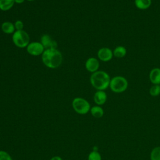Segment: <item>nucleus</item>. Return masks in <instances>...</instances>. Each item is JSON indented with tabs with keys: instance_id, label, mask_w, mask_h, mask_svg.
I'll use <instances>...</instances> for the list:
<instances>
[{
	"instance_id": "f257e3e1",
	"label": "nucleus",
	"mask_w": 160,
	"mask_h": 160,
	"mask_svg": "<svg viewBox=\"0 0 160 160\" xmlns=\"http://www.w3.org/2000/svg\"><path fill=\"white\" fill-rule=\"evenodd\" d=\"M43 64L50 69L59 68L62 62V55L58 49H45L41 55Z\"/></svg>"
},
{
	"instance_id": "1a4fd4ad",
	"label": "nucleus",
	"mask_w": 160,
	"mask_h": 160,
	"mask_svg": "<svg viewBox=\"0 0 160 160\" xmlns=\"http://www.w3.org/2000/svg\"><path fill=\"white\" fill-rule=\"evenodd\" d=\"M99 66L100 64L99 59L94 57L89 58L85 62L86 69L91 73L98 71Z\"/></svg>"
},
{
	"instance_id": "20e7f679",
	"label": "nucleus",
	"mask_w": 160,
	"mask_h": 160,
	"mask_svg": "<svg viewBox=\"0 0 160 160\" xmlns=\"http://www.w3.org/2000/svg\"><path fill=\"white\" fill-rule=\"evenodd\" d=\"M12 40L14 45L19 48H26L30 42L29 36L24 30L16 31L12 34Z\"/></svg>"
},
{
	"instance_id": "aec40b11",
	"label": "nucleus",
	"mask_w": 160,
	"mask_h": 160,
	"mask_svg": "<svg viewBox=\"0 0 160 160\" xmlns=\"http://www.w3.org/2000/svg\"><path fill=\"white\" fill-rule=\"evenodd\" d=\"M0 160H12L9 153L4 151H0Z\"/></svg>"
},
{
	"instance_id": "9b49d317",
	"label": "nucleus",
	"mask_w": 160,
	"mask_h": 160,
	"mask_svg": "<svg viewBox=\"0 0 160 160\" xmlns=\"http://www.w3.org/2000/svg\"><path fill=\"white\" fill-rule=\"evenodd\" d=\"M149 79L152 84H160V68H152L149 72Z\"/></svg>"
},
{
	"instance_id": "7ed1b4c3",
	"label": "nucleus",
	"mask_w": 160,
	"mask_h": 160,
	"mask_svg": "<svg viewBox=\"0 0 160 160\" xmlns=\"http://www.w3.org/2000/svg\"><path fill=\"white\" fill-rule=\"evenodd\" d=\"M128 87V81L122 76H116L111 78L109 88L115 93L124 92Z\"/></svg>"
},
{
	"instance_id": "39448f33",
	"label": "nucleus",
	"mask_w": 160,
	"mask_h": 160,
	"mask_svg": "<svg viewBox=\"0 0 160 160\" xmlns=\"http://www.w3.org/2000/svg\"><path fill=\"white\" fill-rule=\"evenodd\" d=\"M72 105L74 110L80 114H87L91 109L89 102L82 98H75L72 100Z\"/></svg>"
},
{
	"instance_id": "b1692460",
	"label": "nucleus",
	"mask_w": 160,
	"mask_h": 160,
	"mask_svg": "<svg viewBox=\"0 0 160 160\" xmlns=\"http://www.w3.org/2000/svg\"><path fill=\"white\" fill-rule=\"evenodd\" d=\"M27 1H34V0H27Z\"/></svg>"
},
{
	"instance_id": "412c9836",
	"label": "nucleus",
	"mask_w": 160,
	"mask_h": 160,
	"mask_svg": "<svg viewBox=\"0 0 160 160\" xmlns=\"http://www.w3.org/2000/svg\"><path fill=\"white\" fill-rule=\"evenodd\" d=\"M14 27L16 31H20V30H23L24 28V24L22 21L21 20H17L15 21L14 24Z\"/></svg>"
},
{
	"instance_id": "dca6fc26",
	"label": "nucleus",
	"mask_w": 160,
	"mask_h": 160,
	"mask_svg": "<svg viewBox=\"0 0 160 160\" xmlns=\"http://www.w3.org/2000/svg\"><path fill=\"white\" fill-rule=\"evenodd\" d=\"M92 116L96 118H100L104 115V110L100 106H94L90 109Z\"/></svg>"
},
{
	"instance_id": "ddd939ff",
	"label": "nucleus",
	"mask_w": 160,
	"mask_h": 160,
	"mask_svg": "<svg viewBox=\"0 0 160 160\" xmlns=\"http://www.w3.org/2000/svg\"><path fill=\"white\" fill-rule=\"evenodd\" d=\"M135 6L140 10H146L150 8L152 0H134Z\"/></svg>"
},
{
	"instance_id": "5701e85b",
	"label": "nucleus",
	"mask_w": 160,
	"mask_h": 160,
	"mask_svg": "<svg viewBox=\"0 0 160 160\" xmlns=\"http://www.w3.org/2000/svg\"><path fill=\"white\" fill-rule=\"evenodd\" d=\"M24 1H25V0H14V2H15V3H16V4H20L23 3V2H24Z\"/></svg>"
},
{
	"instance_id": "4be33fe9",
	"label": "nucleus",
	"mask_w": 160,
	"mask_h": 160,
	"mask_svg": "<svg viewBox=\"0 0 160 160\" xmlns=\"http://www.w3.org/2000/svg\"><path fill=\"white\" fill-rule=\"evenodd\" d=\"M50 160H62V158L59 156H54Z\"/></svg>"
},
{
	"instance_id": "4468645a",
	"label": "nucleus",
	"mask_w": 160,
	"mask_h": 160,
	"mask_svg": "<svg viewBox=\"0 0 160 160\" xmlns=\"http://www.w3.org/2000/svg\"><path fill=\"white\" fill-rule=\"evenodd\" d=\"M113 56L116 58H122L127 53V50L126 48L123 46H118L112 51Z\"/></svg>"
},
{
	"instance_id": "0eeeda50",
	"label": "nucleus",
	"mask_w": 160,
	"mask_h": 160,
	"mask_svg": "<svg viewBox=\"0 0 160 160\" xmlns=\"http://www.w3.org/2000/svg\"><path fill=\"white\" fill-rule=\"evenodd\" d=\"M97 56L98 59L102 62H108L111 61L114 56L112 51L107 47L100 48L97 52Z\"/></svg>"
},
{
	"instance_id": "9d476101",
	"label": "nucleus",
	"mask_w": 160,
	"mask_h": 160,
	"mask_svg": "<svg viewBox=\"0 0 160 160\" xmlns=\"http://www.w3.org/2000/svg\"><path fill=\"white\" fill-rule=\"evenodd\" d=\"M107 98V94L104 91L102 90H97V91L94 93L93 97L94 102L98 106L104 104L106 102Z\"/></svg>"
},
{
	"instance_id": "f03ea898",
	"label": "nucleus",
	"mask_w": 160,
	"mask_h": 160,
	"mask_svg": "<svg viewBox=\"0 0 160 160\" xmlns=\"http://www.w3.org/2000/svg\"><path fill=\"white\" fill-rule=\"evenodd\" d=\"M111 81L110 76L104 71H97L91 74L90 82L96 90L104 91L109 86Z\"/></svg>"
},
{
	"instance_id": "a211bd4d",
	"label": "nucleus",
	"mask_w": 160,
	"mask_h": 160,
	"mask_svg": "<svg viewBox=\"0 0 160 160\" xmlns=\"http://www.w3.org/2000/svg\"><path fill=\"white\" fill-rule=\"evenodd\" d=\"M150 95L152 97H156L160 94V84H152L149 91Z\"/></svg>"
},
{
	"instance_id": "2eb2a0df",
	"label": "nucleus",
	"mask_w": 160,
	"mask_h": 160,
	"mask_svg": "<svg viewBox=\"0 0 160 160\" xmlns=\"http://www.w3.org/2000/svg\"><path fill=\"white\" fill-rule=\"evenodd\" d=\"M15 4L14 0H0V9L6 11L11 9Z\"/></svg>"
},
{
	"instance_id": "6e6552de",
	"label": "nucleus",
	"mask_w": 160,
	"mask_h": 160,
	"mask_svg": "<svg viewBox=\"0 0 160 160\" xmlns=\"http://www.w3.org/2000/svg\"><path fill=\"white\" fill-rule=\"evenodd\" d=\"M40 42L42 44L45 49H57V42L49 34H43L40 40Z\"/></svg>"
},
{
	"instance_id": "6ab92c4d",
	"label": "nucleus",
	"mask_w": 160,
	"mask_h": 160,
	"mask_svg": "<svg viewBox=\"0 0 160 160\" xmlns=\"http://www.w3.org/2000/svg\"><path fill=\"white\" fill-rule=\"evenodd\" d=\"M102 158L99 152L97 151H91L88 158V160H101Z\"/></svg>"
},
{
	"instance_id": "f3484780",
	"label": "nucleus",
	"mask_w": 160,
	"mask_h": 160,
	"mask_svg": "<svg viewBox=\"0 0 160 160\" xmlns=\"http://www.w3.org/2000/svg\"><path fill=\"white\" fill-rule=\"evenodd\" d=\"M151 160H160V146L154 148L150 154Z\"/></svg>"
},
{
	"instance_id": "f8f14e48",
	"label": "nucleus",
	"mask_w": 160,
	"mask_h": 160,
	"mask_svg": "<svg viewBox=\"0 0 160 160\" xmlns=\"http://www.w3.org/2000/svg\"><path fill=\"white\" fill-rule=\"evenodd\" d=\"M1 30L4 33L7 34H13L16 31L14 24L10 21L4 22L1 24Z\"/></svg>"
},
{
	"instance_id": "423d86ee",
	"label": "nucleus",
	"mask_w": 160,
	"mask_h": 160,
	"mask_svg": "<svg viewBox=\"0 0 160 160\" xmlns=\"http://www.w3.org/2000/svg\"><path fill=\"white\" fill-rule=\"evenodd\" d=\"M26 50L28 54L33 56H37L42 55L45 50V48L40 42L33 41L29 42L26 47Z\"/></svg>"
}]
</instances>
